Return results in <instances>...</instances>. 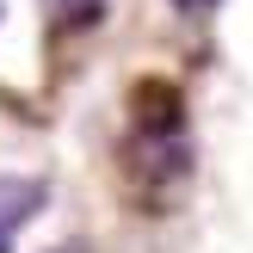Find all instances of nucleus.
<instances>
[{
	"instance_id": "nucleus-1",
	"label": "nucleus",
	"mask_w": 253,
	"mask_h": 253,
	"mask_svg": "<svg viewBox=\"0 0 253 253\" xmlns=\"http://www.w3.org/2000/svg\"><path fill=\"white\" fill-rule=\"evenodd\" d=\"M124 167L136 185H179L192 173L185 105L167 81H142V93H136V130L124 142Z\"/></svg>"
},
{
	"instance_id": "nucleus-3",
	"label": "nucleus",
	"mask_w": 253,
	"mask_h": 253,
	"mask_svg": "<svg viewBox=\"0 0 253 253\" xmlns=\"http://www.w3.org/2000/svg\"><path fill=\"white\" fill-rule=\"evenodd\" d=\"M43 6H49V19L62 31H86V25L105 19V0H43Z\"/></svg>"
},
{
	"instance_id": "nucleus-4",
	"label": "nucleus",
	"mask_w": 253,
	"mask_h": 253,
	"mask_svg": "<svg viewBox=\"0 0 253 253\" xmlns=\"http://www.w3.org/2000/svg\"><path fill=\"white\" fill-rule=\"evenodd\" d=\"M179 12H204V6H216V0H173Z\"/></svg>"
},
{
	"instance_id": "nucleus-2",
	"label": "nucleus",
	"mask_w": 253,
	"mask_h": 253,
	"mask_svg": "<svg viewBox=\"0 0 253 253\" xmlns=\"http://www.w3.org/2000/svg\"><path fill=\"white\" fill-rule=\"evenodd\" d=\"M49 204V185L31 179V173H6L0 179V253H12V235Z\"/></svg>"
}]
</instances>
